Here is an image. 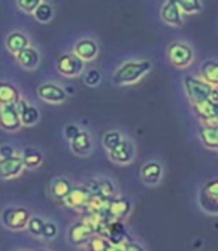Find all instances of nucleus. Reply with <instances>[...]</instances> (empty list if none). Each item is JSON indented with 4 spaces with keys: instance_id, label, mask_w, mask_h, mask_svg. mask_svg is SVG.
Here are the masks:
<instances>
[{
    "instance_id": "1",
    "label": "nucleus",
    "mask_w": 218,
    "mask_h": 251,
    "mask_svg": "<svg viewBox=\"0 0 218 251\" xmlns=\"http://www.w3.org/2000/svg\"><path fill=\"white\" fill-rule=\"evenodd\" d=\"M151 69V63L149 61H129L124 63L121 68L117 69L114 74V82L117 85H126L136 82L141 79L145 74H148Z\"/></svg>"
},
{
    "instance_id": "2",
    "label": "nucleus",
    "mask_w": 218,
    "mask_h": 251,
    "mask_svg": "<svg viewBox=\"0 0 218 251\" xmlns=\"http://www.w3.org/2000/svg\"><path fill=\"white\" fill-rule=\"evenodd\" d=\"M184 87L187 91V96H189V99L192 100L193 105L211 99L212 90H214V85H211L208 81L199 79L196 76H185Z\"/></svg>"
},
{
    "instance_id": "3",
    "label": "nucleus",
    "mask_w": 218,
    "mask_h": 251,
    "mask_svg": "<svg viewBox=\"0 0 218 251\" xmlns=\"http://www.w3.org/2000/svg\"><path fill=\"white\" fill-rule=\"evenodd\" d=\"M200 208L211 215H218V179H212L202 187L199 193Z\"/></svg>"
},
{
    "instance_id": "4",
    "label": "nucleus",
    "mask_w": 218,
    "mask_h": 251,
    "mask_svg": "<svg viewBox=\"0 0 218 251\" xmlns=\"http://www.w3.org/2000/svg\"><path fill=\"white\" fill-rule=\"evenodd\" d=\"M30 214L25 208H6L2 212V222L11 230H23L28 226Z\"/></svg>"
},
{
    "instance_id": "5",
    "label": "nucleus",
    "mask_w": 218,
    "mask_h": 251,
    "mask_svg": "<svg viewBox=\"0 0 218 251\" xmlns=\"http://www.w3.org/2000/svg\"><path fill=\"white\" fill-rule=\"evenodd\" d=\"M93 198V193L85 185H76L72 188L69 196L63 201L66 206L76 209V211H87V206Z\"/></svg>"
},
{
    "instance_id": "6",
    "label": "nucleus",
    "mask_w": 218,
    "mask_h": 251,
    "mask_svg": "<svg viewBox=\"0 0 218 251\" xmlns=\"http://www.w3.org/2000/svg\"><path fill=\"white\" fill-rule=\"evenodd\" d=\"M169 58L176 68H187L193 61V51L189 45L173 42L169 47Z\"/></svg>"
},
{
    "instance_id": "7",
    "label": "nucleus",
    "mask_w": 218,
    "mask_h": 251,
    "mask_svg": "<svg viewBox=\"0 0 218 251\" xmlns=\"http://www.w3.org/2000/svg\"><path fill=\"white\" fill-rule=\"evenodd\" d=\"M0 121L5 130H17L21 127V114L17 103H3L0 106Z\"/></svg>"
},
{
    "instance_id": "8",
    "label": "nucleus",
    "mask_w": 218,
    "mask_h": 251,
    "mask_svg": "<svg viewBox=\"0 0 218 251\" xmlns=\"http://www.w3.org/2000/svg\"><path fill=\"white\" fill-rule=\"evenodd\" d=\"M84 60L76 54H63L58 60V72L65 76H76L82 72Z\"/></svg>"
},
{
    "instance_id": "9",
    "label": "nucleus",
    "mask_w": 218,
    "mask_h": 251,
    "mask_svg": "<svg viewBox=\"0 0 218 251\" xmlns=\"http://www.w3.org/2000/svg\"><path fill=\"white\" fill-rule=\"evenodd\" d=\"M93 235H96L95 232H93V229L84 222V220H81V222L75 223L71 229H69V242L73 244V245H82V244H87Z\"/></svg>"
},
{
    "instance_id": "10",
    "label": "nucleus",
    "mask_w": 218,
    "mask_h": 251,
    "mask_svg": "<svg viewBox=\"0 0 218 251\" xmlns=\"http://www.w3.org/2000/svg\"><path fill=\"white\" fill-rule=\"evenodd\" d=\"M24 159L21 155H12L8 157V159H2L0 162V169H2V178L8 179V178H14L18 176L23 169H24Z\"/></svg>"
},
{
    "instance_id": "11",
    "label": "nucleus",
    "mask_w": 218,
    "mask_h": 251,
    "mask_svg": "<svg viewBox=\"0 0 218 251\" xmlns=\"http://www.w3.org/2000/svg\"><path fill=\"white\" fill-rule=\"evenodd\" d=\"M130 202L124 198H112L111 199V205H109V209H108V218L109 222H121L124 217H127L129 212H130Z\"/></svg>"
},
{
    "instance_id": "12",
    "label": "nucleus",
    "mask_w": 218,
    "mask_h": 251,
    "mask_svg": "<svg viewBox=\"0 0 218 251\" xmlns=\"http://www.w3.org/2000/svg\"><path fill=\"white\" fill-rule=\"evenodd\" d=\"M163 168L159 162H148L141 169V178L146 185H157L162 179Z\"/></svg>"
},
{
    "instance_id": "13",
    "label": "nucleus",
    "mask_w": 218,
    "mask_h": 251,
    "mask_svg": "<svg viewBox=\"0 0 218 251\" xmlns=\"http://www.w3.org/2000/svg\"><path fill=\"white\" fill-rule=\"evenodd\" d=\"M38 94L42 100H47V102H52V103H60L66 99V91L55 85V84H44L39 87L38 90Z\"/></svg>"
},
{
    "instance_id": "14",
    "label": "nucleus",
    "mask_w": 218,
    "mask_h": 251,
    "mask_svg": "<svg viewBox=\"0 0 218 251\" xmlns=\"http://www.w3.org/2000/svg\"><path fill=\"white\" fill-rule=\"evenodd\" d=\"M109 159L115 163H129L133 159V145L129 141H122L109 151Z\"/></svg>"
},
{
    "instance_id": "15",
    "label": "nucleus",
    "mask_w": 218,
    "mask_h": 251,
    "mask_svg": "<svg viewBox=\"0 0 218 251\" xmlns=\"http://www.w3.org/2000/svg\"><path fill=\"white\" fill-rule=\"evenodd\" d=\"M193 106H194L196 114L202 118L203 124L208 123V121H211L212 118H217L218 117V103L214 102V100H211V99H208L205 102H200V103H196Z\"/></svg>"
},
{
    "instance_id": "16",
    "label": "nucleus",
    "mask_w": 218,
    "mask_h": 251,
    "mask_svg": "<svg viewBox=\"0 0 218 251\" xmlns=\"http://www.w3.org/2000/svg\"><path fill=\"white\" fill-rule=\"evenodd\" d=\"M97 45L95 41L91 39H81L76 45H75V54L78 57H81L84 61H90L97 55Z\"/></svg>"
},
{
    "instance_id": "17",
    "label": "nucleus",
    "mask_w": 218,
    "mask_h": 251,
    "mask_svg": "<svg viewBox=\"0 0 218 251\" xmlns=\"http://www.w3.org/2000/svg\"><path fill=\"white\" fill-rule=\"evenodd\" d=\"M17 106H18V111L21 114V121H23L24 126H33V124L38 123L39 111L35 106H30L24 99H20Z\"/></svg>"
},
{
    "instance_id": "18",
    "label": "nucleus",
    "mask_w": 218,
    "mask_h": 251,
    "mask_svg": "<svg viewBox=\"0 0 218 251\" xmlns=\"http://www.w3.org/2000/svg\"><path fill=\"white\" fill-rule=\"evenodd\" d=\"M17 60L23 68L33 69L38 66V63H39V52L32 47H27L17 54Z\"/></svg>"
},
{
    "instance_id": "19",
    "label": "nucleus",
    "mask_w": 218,
    "mask_h": 251,
    "mask_svg": "<svg viewBox=\"0 0 218 251\" xmlns=\"http://www.w3.org/2000/svg\"><path fill=\"white\" fill-rule=\"evenodd\" d=\"M72 188L73 187H72L69 179H66V178H57L51 184V195L57 201H65L69 196V193L72 192Z\"/></svg>"
},
{
    "instance_id": "20",
    "label": "nucleus",
    "mask_w": 218,
    "mask_h": 251,
    "mask_svg": "<svg viewBox=\"0 0 218 251\" xmlns=\"http://www.w3.org/2000/svg\"><path fill=\"white\" fill-rule=\"evenodd\" d=\"M179 6L170 0H168L166 5L163 6L162 9V18L163 21H166L168 24H172V25H179L182 23V18H181V12H179Z\"/></svg>"
},
{
    "instance_id": "21",
    "label": "nucleus",
    "mask_w": 218,
    "mask_h": 251,
    "mask_svg": "<svg viewBox=\"0 0 218 251\" xmlns=\"http://www.w3.org/2000/svg\"><path fill=\"white\" fill-rule=\"evenodd\" d=\"M200 139L205 147L218 150V126H203L200 127Z\"/></svg>"
},
{
    "instance_id": "22",
    "label": "nucleus",
    "mask_w": 218,
    "mask_h": 251,
    "mask_svg": "<svg viewBox=\"0 0 218 251\" xmlns=\"http://www.w3.org/2000/svg\"><path fill=\"white\" fill-rule=\"evenodd\" d=\"M6 47L12 54L17 55L20 51H23L24 48L28 47V39L25 35L20 33V31H14V33H11L6 39Z\"/></svg>"
},
{
    "instance_id": "23",
    "label": "nucleus",
    "mask_w": 218,
    "mask_h": 251,
    "mask_svg": "<svg viewBox=\"0 0 218 251\" xmlns=\"http://www.w3.org/2000/svg\"><path fill=\"white\" fill-rule=\"evenodd\" d=\"M71 142H72V151L78 155H87L91 150V139L87 132H79V135Z\"/></svg>"
},
{
    "instance_id": "24",
    "label": "nucleus",
    "mask_w": 218,
    "mask_h": 251,
    "mask_svg": "<svg viewBox=\"0 0 218 251\" xmlns=\"http://www.w3.org/2000/svg\"><path fill=\"white\" fill-rule=\"evenodd\" d=\"M0 102L3 103H18L20 102V93L15 85L3 82L0 85Z\"/></svg>"
},
{
    "instance_id": "25",
    "label": "nucleus",
    "mask_w": 218,
    "mask_h": 251,
    "mask_svg": "<svg viewBox=\"0 0 218 251\" xmlns=\"http://www.w3.org/2000/svg\"><path fill=\"white\" fill-rule=\"evenodd\" d=\"M203 79L208 81L211 85L218 87V61H206L202 66Z\"/></svg>"
},
{
    "instance_id": "26",
    "label": "nucleus",
    "mask_w": 218,
    "mask_h": 251,
    "mask_svg": "<svg viewBox=\"0 0 218 251\" xmlns=\"http://www.w3.org/2000/svg\"><path fill=\"white\" fill-rule=\"evenodd\" d=\"M23 159H24V165L25 168H38L42 163V154L35 150V148H25L23 152Z\"/></svg>"
},
{
    "instance_id": "27",
    "label": "nucleus",
    "mask_w": 218,
    "mask_h": 251,
    "mask_svg": "<svg viewBox=\"0 0 218 251\" xmlns=\"http://www.w3.org/2000/svg\"><path fill=\"white\" fill-rule=\"evenodd\" d=\"M109 245H111V242L105 236L93 235V238L87 242V250L88 251H105Z\"/></svg>"
},
{
    "instance_id": "28",
    "label": "nucleus",
    "mask_w": 218,
    "mask_h": 251,
    "mask_svg": "<svg viewBox=\"0 0 218 251\" xmlns=\"http://www.w3.org/2000/svg\"><path fill=\"white\" fill-rule=\"evenodd\" d=\"M170 2L176 3L179 6V9L187 14H194L202 9V5L199 0H170Z\"/></svg>"
},
{
    "instance_id": "29",
    "label": "nucleus",
    "mask_w": 218,
    "mask_h": 251,
    "mask_svg": "<svg viewBox=\"0 0 218 251\" xmlns=\"http://www.w3.org/2000/svg\"><path fill=\"white\" fill-rule=\"evenodd\" d=\"M122 141H124V139H122L121 133H118V132H115V130L106 132V133L103 135V147H105L108 151L114 150V148H115L117 145H120Z\"/></svg>"
},
{
    "instance_id": "30",
    "label": "nucleus",
    "mask_w": 218,
    "mask_h": 251,
    "mask_svg": "<svg viewBox=\"0 0 218 251\" xmlns=\"http://www.w3.org/2000/svg\"><path fill=\"white\" fill-rule=\"evenodd\" d=\"M44 227H45V222L41 217H32V218H30V222H28V226H27L28 232L32 233L33 236H38V238L42 236Z\"/></svg>"
},
{
    "instance_id": "31",
    "label": "nucleus",
    "mask_w": 218,
    "mask_h": 251,
    "mask_svg": "<svg viewBox=\"0 0 218 251\" xmlns=\"http://www.w3.org/2000/svg\"><path fill=\"white\" fill-rule=\"evenodd\" d=\"M35 17L41 23H48L52 18V8L48 3H41L35 11Z\"/></svg>"
},
{
    "instance_id": "32",
    "label": "nucleus",
    "mask_w": 218,
    "mask_h": 251,
    "mask_svg": "<svg viewBox=\"0 0 218 251\" xmlns=\"http://www.w3.org/2000/svg\"><path fill=\"white\" fill-rule=\"evenodd\" d=\"M103 198H109L112 199L115 195V185L111 179H100V193Z\"/></svg>"
},
{
    "instance_id": "33",
    "label": "nucleus",
    "mask_w": 218,
    "mask_h": 251,
    "mask_svg": "<svg viewBox=\"0 0 218 251\" xmlns=\"http://www.w3.org/2000/svg\"><path fill=\"white\" fill-rule=\"evenodd\" d=\"M100 79H102L100 72H99V71H96V69L88 71V72L85 74V76H84V82H85L88 87H96V85L100 82Z\"/></svg>"
},
{
    "instance_id": "34",
    "label": "nucleus",
    "mask_w": 218,
    "mask_h": 251,
    "mask_svg": "<svg viewBox=\"0 0 218 251\" xmlns=\"http://www.w3.org/2000/svg\"><path fill=\"white\" fill-rule=\"evenodd\" d=\"M42 0H18V6L25 12H35Z\"/></svg>"
},
{
    "instance_id": "35",
    "label": "nucleus",
    "mask_w": 218,
    "mask_h": 251,
    "mask_svg": "<svg viewBox=\"0 0 218 251\" xmlns=\"http://www.w3.org/2000/svg\"><path fill=\"white\" fill-rule=\"evenodd\" d=\"M57 236V226L52 222H45V227H44V233L42 238L45 239H52Z\"/></svg>"
},
{
    "instance_id": "36",
    "label": "nucleus",
    "mask_w": 218,
    "mask_h": 251,
    "mask_svg": "<svg viewBox=\"0 0 218 251\" xmlns=\"http://www.w3.org/2000/svg\"><path fill=\"white\" fill-rule=\"evenodd\" d=\"M121 248V251H144V248L141 245H138L136 242H132L130 239L124 241L122 244L118 245Z\"/></svg>"
},
{
    "instance_id": "37",
    "label": "nucleus",
    "mask_w": 218,
    "mask_h": 251,
    "mask_svg": "<svg viewBox=\"0 0 218 251\" xmlns=\"http://www.w3.org/2000/svg\"><path fill=\"white\" fill-rule=\"evenodd\" d=\"M79 129H78V126H75V124H68L66 126V129H65V136L69 139V141H72V139H75L78 135H79Z\"/></svg>"
},
{
    "instance_id": "38",
    "label": "nucleus",
    "mask_w": 218,
    "mask_h": 251,
    "mask_svg": "<svg viewBox=\"0 0 218 251\" xmlns=\"http://www.w3.org/2000/svg\"><path fill=\"white\" fill-rule=\"evenodd\" d=\"M85 187L93 193V195H99L100 193V181L99 179H90Z\"/></svg>"
},
{
    "instance_id": "39",
    "label": "nucleus",
    "mask_w": 218,
    "mask_h": 251,
    "mask_svg": "<svg viewBox=\"0 0 218 251\" xmlns=\"http://www.w3.org/2000/svg\"><path fill=\"white\" fill-rule=\"evenodd\" d=\"M15 155V150L11 145H3L0 148V159H8V157Z\"/></svg>"
},
{
    "instance_id": "40",
    "label": "nucleus",
    "mask_w": 218,
    "mask_h": 251,
    "mask_svg": "<svg viewBox=\"0 0 218 251\" xmlns=\"http://www.w3.org/2000/svg\"><path fill=\"white\" fill-rule=\"evenodd\" d=\"M211 100H214V102H217V103H218V87H214V90H212V96H211Z\"/></svg>"
},
{
    "instance_id": "41",
    "label": "nucleus",
    "mask_w": 218,
    "mask_h": 251,
    "mask_svg": "<svg viewBox=\"0 0 218 251\" xmlns=\"http://www.w3.org/2000/svg\"><path fill=\"white\" fill-rule=\"evenodd\" d=\"M105 251H121V248L118 247V245H114V244H111Z\"/></svg>"
}]
</instances>
